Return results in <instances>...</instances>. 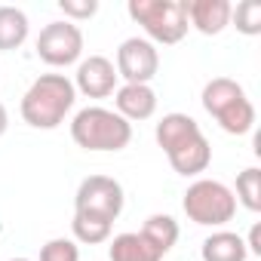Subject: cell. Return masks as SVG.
Returning a JSON list of instances; mask_svg holds the SVG:
<instances>
[{
	"mask_svg": "<svg viewBox=\"0 0 261 261\" xmlns=\"http://www.w3.org/2000/svg\"><path fill=\"white\" fill-rule=\"evenodd\" d=\"M40 261H80V246L68 237H56L40 246Z\"/></svg>",
	"mask_w": 261,
	"mask_h": 261,
	"instance_id": "ffe728a7",
	"label": "cell"
},
{
	"mask_svg": "<svg viewBox=\"0 0 261 261\" xmlns=\"http://www.w3.org/2000/svg\"><path fill=\"white\" fill-rule=\"evenodd\" d=\"M114 68L117 77H123V83H151L160 71V53L145 37H129L120 43Z\"/></svg>",
	"mask_w": 261,
	"mask_h": 261,
	"instance_id": "9c48e42d",
	"label": "cell"
},
{
	"mask_svg": "<svg viewBox=\"0 0 261 261\" xmlns=\"http://www.w3.org/2000/svg\"><path fill=\"white\" fill-rule=\"evenodd\" d=\"M10 129V114H7V108H4V101H0V136H4Z\"/></svg>",
	"mask_w": 261,
	"mask_h": 261,
	"instance_id": "603a6c76",
	"label": "cell"
},
{
	"mask_svg": "<svg viewBox=\"0 0 261 261\" xmlns=\"http://www.w3.org/2000/svg\"><path fill=\"white\" fill-rule=\"evenodd\" d=\"M108 258L111 261H163V255L139 230H126L108 240Z\"/></svg>",
	"mask_w": 261,
	"mask_h": 261,
	"instance_id": "5bb4252c",
	"label": "cell"
},
{
	"mask_svg": "<svg viewBox=\"0 0 261 261\" xmlns=\"http://www.w3.org/2000/svg\"><path fill=\"white\" fill-rule=\"evenodd\" d=\"M71 139L77 148L92 151V154H111L123 151L133 142V123H126L114 108L89 105L80 108L71 120Z\"/></svg>",
	"mask_w": 261,
	"mask_h": 261,
	"instance_id": "3957f363",
	"label": "cell"
},
{
	"mask_svg": "<svg viewBox=\"0 0 261 261\" xmlns=\"http://www.w3.org/2000/svg\"><path fill=\"white\" fill-rule=\"evenodd\" d=\"M31 34V22L25 16V10L19 7H0V49L13 53L19 49Z\"/></svg>",
	"mask_w": 261,
	"mask_h": 261,
	"instance_id": "2e32d148",
	"label": "cell"
},
{
	"mask_svg": "<svg viewBox=\"0 0 261 261\" xmlns=\"http://www.w3.org/2000/svg\"><path fill=\"white\" fill-rule=\"evenodd\" d=\"M237 203L246 206L249 212H261V169L249 166L237 175V191H233Z\"/></svg>",
	"mask_w": 261,
	"mask_h": 261,
	"instance_id": "ac0fdd59",
	"label": "cell"
},
{
	"mask_svg": "<svg viewBox=\"0 0 261 261\" xmlns=\"http://www.w3.org/2000/svg\"><path fill=\"white\" fill-rule=\"evenodd\" d=\"M77 105V89L65 74H40L22 95V120L31 129H59Z\"/></svg>",
	"mask_w": 261,
	"mask_h": 261,
	"instance_id": "7a4b0ae2",
	"label": "cell"
},
{
	"mask_svg": "<svg viewBox=\"0 0 261 261\" xmlns=\"http://www.w3.org/2000/svg\"><path fill=\"white\" fill-rule=\"evenodd\" d=\"M37 59L46 62L49 68H68L83 59V31L74 22H49L37 34Z\"/></svg>",
	"mask_w": 261,
	"mask_h": 261,
	"instance_id": "52a82bcc",
	"label": "cell"
},
{
	"mask_svg": "<svg viewBox=\"0 0 261 261\" xmlns=\"http://www.w3.org/2000/svg\"><path fill=\"white\" fill-rule=\"evenodd\" d=\"M10 261H31V258H10Z\"/></svg>",
	"mask_w": 261,
	"mask_h": 261,
	"instance_id": "cb8c5ba5",
	"label": "cell"
},
{
	"mask_svg": "<svg viewBox=\"0 0 261 261\" xmlns=\"http://www.w3.org/2000/svg\"><path fill=\"white\" fill-rule=\"evenodd\" d=\"M114 111L126 123L151 120L157 114V92L151 83H123L114 92Z\"/></svg>",
	"mask_w": 261,
	"mask_h": 261,
	"instance_id": "8fae6325",
	"label": "cell"
},
{
	"mask_svg": "<svg viewBox=\"0 0 261 261\" xmlns=\"http://www.w3.org/2000/svg\"><path fill=\"white\" fill-rule=\"evenodd\" d=\"M243 240H246V249H249V255H261V224H252L249 237H243Z\"/></svg>",
	"mask_w": 261,
	"mask_h": 261,
	"instance_id": "7402d4cb",
	"label": "cell"
},
{
	"mask_svg": "<svg viewBox=\"0 0 261 261\" xmlns=\"http://www.w3.org/2000/svg\"><path fill=\"white\" fill-rule=\"evenodd\" d=\"M230 0H185L188 25L206 37H215L230 25Z\"/></svg>",
	"mask_w": 261,
	"mask_h": 261,
	"instance_id": "7c38bea8",
	"label": "cell"
},
{
	"mask_svg": "<svg viewBox=\"0 0 261 261\" xmlns=\"http://www.w3.org/2000/svg\"><path fill=\"white\" fill-rule=\"evenodd\" d=\"M230 25L246 37L261 34V4L258 0H243V4H237L230 10Z\"/></svg>",
	"mask_w": 261,
	"mask_h": 261,
	"instance_id": "d6986e66",
	"label": "cell"
},
{
	"mask_svg": "<svg viewBox=\"0 0 261 261\" xmlns=\"http://www.w3.org/2000/svg\"><path fill=\"white\" fill-rule=\"evenodd\" d=\"M123 206H126L123 185L111 175H89V178L80 181V188L74 194V212L98 215V218H108V221H117Z\"/></svg>",
	"mask_w": 261,
	"mask_h": 261,
	"instance_id": "ba28073f",
	"label": "cell"
},
{
	"mask_svg": "<svg viewBox=\"0 0 261 261\" xmlns=\"http://www.w3.org/2000/svg\"><path fill=\"white\" fill-rule=\"evenodd\" d=\"M111 230H114V221L98 218V215H86V212H74V221H71L74 243L98 246V243H108L111 240Z\"/></svg>",
	"mask_w": 261,
	"mask_h": 261,
	"instance_id": "e0dca14e",
	"label": "cell"
},
{
	"mask_svg": "<svg viewBox=\"0 0 261 261\" xmlns=\"http://www.w3.org/2000/svg\"><path fill=\"white\" fill-rule=\"evenodd\" d=\"M200 255L203 261H246L249 258V249H246V240L233 230H212L203 246H200Z\"/></svg>",
	"mask_w": 261,
	"mask_h": 261,
	"instance_id": "4fadbf2b",
	"label": "cell"
},
{
	"mask_svg": "<svg viewBox=\"0 0 261 261\" xmlns=\"http://www.w3.org/2000/svg\"><path fill=\"white\" fill-rule=\"evenodd\" d=\"M126 13L142 25V31L148 34L145 40H151L154 46H175L191 31L185 0H129Z\"/></svg>",
	"mask_w": 261,
	"mask_h": 261,
	"instance_id": "5b68a950",
	"label": "cell"
},
{
	"mask_svg": "<svg viewBox=\"0 0 261 261\" xmlns=\"http://www.w3.org/2000/svg\"><path fill=\"white\" fill-rule=\"evenodd\" d=\"M117 68L108 56H89L77 62V74H74V89L83 92L86 98H108L117 92Z\"/></svg>",
	"mask_w": 261,
	"mask_h": 261,
	"instance_id": "30bf717a",
	"label": "cell"
},
{
	"mask_svg": "<svg viewBox=\"0 0 261 261\" xmlns=\"http://www.w3.org/2000/svg\"><path fill=\"white\" fill-rule=\"evenodd\" d=\"M154 139L166 154L169 166L185 178H200L212 163V145L191 114H163L160 123L154 126Z\"/></svg>",
	"mask_w": 261,
	"mask_h": 261,
	"instance_id": "6da1fadb",
	"label": "cell"
},
{
	"mask_svg": "<svg viewBox=\"0 0 261 261\" xmlns=\"http://www.w3.org/2000/svg\"><path fill=\"white\" fill-rule=\"evenodd\" d=\"M163 258L172 252V246L178 243V221L172 218V215H163V212H157V215H148L145 218V224H142V230H139Z\"/></svg>",
	"mask_w": 261,
	"mask_h": 261,
	"instance_id": "9a60e30c",
	"label": "cell"
},
{
	"mask_svg": "<svg viewBox=\"0 0 261 261\" xmlns=\"http://www.w3.org/2000/svg\"><path fill=\"white\" fill-rule=\"evenodd\" d=\"M59 10L65 13L68 22H83V19H92L98 13V0H59Z\"/></svg>",
	"mask_w": 261,
	"mask_h": 261,
	"instance_id": "44dd1931",
	"label": "cell"
},
{
	"mask_svg": "<svg viewBox=\"0 0 261 261\" xmlns=\"http://www.w3.org/2000/svg\"><path fill=\"white\" fill-rule=\"evenodd\" d=\"M181 209L194 224L221 230L237 215V197L218 178H197L188 185V191L181 197Z\"/></svg>",
	"mask_w": 261,
	"mask_h": 261,
	"instance_id": "8992f818",
	"label": "cell"
},
{
	"mask_svg": "<svg viewBox=\"0 0 261 261\" xmlns=\"http://www.w3.org/2000/svg\"><path fill=\"white\" fill-rule=\"evenodd\" d=\"M206 114L224 129L227 136H246L252 133L255 126V105L252 98L246 95V89L230 80V77H212L206 86H203V95H200Z\"/></svg>",
	"mask_w": 261,
	"mask_h": 261,
	"instance_id": "277c9868",
	"label": "cell"
}]
</instances>
